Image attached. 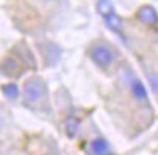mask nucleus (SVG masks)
<instances>
[{
	"instance_id": "nucleus-1",
	"label": "nucleus",
	"mask_w": 158,
	"mask_h": 155,
	"mask_svg": "<svg viewBox=\"0 0 158 155\" xmlns=\"http://www.w3.org/2000/svg\"><path fill=\"white\" fill-rule=\"evenodd\" d=\"M90 58L102 68H107L113 61V54L109 45H106L105 42H96L90 47L89 51Z\"/></svg>"
},
{
	"instance_id": "nucleus-2",
	"label": "nucleus",
	"mask_w": 158,
	"mask_h": 155,
	"mask_svg": "<svg viewBox=\"0 0 158 155\" xmlns=\"http://www.w3.org/2000/svg\"><path fill=\"white\" fill-rule=\"evenodd\" d=\"M45 93H47V87H45V83L42 81V78L32 77L25 81L23 84L25 100L32 103L38 102L39 99H42V96H45Z\"/></svg>"
},
{
	"instance_id": "nucleus-3",
	"label": "nucleus",
	"mask_w": 158,
	"mask_h": 155,
	"mask_svg": "<svg viewBox=\"0 0 158 155\" xmlns=\"http://www.w3.org/2000/svg\"><path fill=\"white\" fill-rule=\"evenodd\" d=\"M41 51L44 54V58H45V63L47 65H55V64L60 61L61 58V48L58 47L57 44H52V42H48L41 47Z\"/></svg>"
},
{
	"instance_id": "nucleus-4",
	"label": "nucleus",
	"mask_w": 158,
	"mask_h": 155,
	"mask_svg": "<svg viewBox=\"0 0 158 155\" xmlns=\"http://www.w3.org/2000/svg\"><path fill=\"white\" fill-rule=\"evenodd\" d=\"M89 155H112V149H110V144L105 138H96L89 144V149H87Z\"/></svg>"
},
{
	"instance_id": "nucleus-5",
	"label": "nucleus",
	"mask_w": 158,
	"mask_h": 155,
	"mask_svg": "<svg viewBox=\"0 0 158 155\" xmlns=\"http://www.w3.org/2000/svg\"><path fill=\"white\" fill-rule=\"evenodd\" d=\"M0 73L7 75V77H15L20 73V65L18 59L13 57H6L2 63H0Z\"/></svg>"
},
{
	"instance_id": "nucleus-6",
	"label": "nucleus",
	"mask_w": 158,
	"mask_h": 155,
	"mask_svg": "<svg viewBox=\"0 0 158 155\" xmlns=\"http://www.w3.org/2000/svg\"><path fill=\"white\" fill-rule=\"evenodd\" d=\"M136 16H138V19L141 20L142 23H147V25L158 23V13L152 6H142V7L138 10Z\"/></svg>"
},
{
	"instance_id": "nucleus-7",
	"label": "nucleus",
	"mask_w": 158,
	"mask_h": 155,
	"mask_svg": "<svg viewBox=\"0 0 158 155\" xmlns=\"http://www.w3.org/2000/svg\"><path fill=\"white\" fill-rule=\"evenodd\" d=\"M15 49L19 52V57H20V59H22V63H23L25 65H28V67H31V68L36 67V63H35L34 55H32V52L29 51V48L23 44V42L18 44L16 47H15Z\"/></svg>"
},
{
	"instance_id": "nucleus-8",
	"label": "nucleus",
	"mask_w": 158,
	"mask_h": 155,
	"mask_svg": "<svg viewBox=\"0 0 158 155\" xmlns=\"http://www.w3.org/2000/svg\"><path fill=\"white\" fill-rule=\"evenodd\" d=\"M131 88H132V93L134 96L138 99V100H144L147 97V88L142 84V81H139L138 78L132 77L131 78Z\"/></svg>"
},
{
	"instance_id": "nucleus-9",
	"label": "nucleus",
	"mask_w": 158,
	"mask_h": 155,
	"mask_svg": "<svg viewBox=\"0 0 158 155\" xmlns=\"http://www.w3.org/2000/svg\"><path fill=\"white\" fill-rule=\"evenodd\" d=\"M78 126H80V120L74 116H68L64 122V128H65V132L70 138H74L78 131Z\"/></svg>"
},
{
	"instance_id": "nucleus-10",
	"label": "nucleus",
	"mask_w": 158,
	"mask_h": 155,
	"mask_svg": "<svg viewBox=\"0 0 158 155\" xmlns=\"http://www.w3.org/2000/svg\"><path fill=\"white\" fill-rule=\"evenodd\" d=\"M105 20H106V25H107L112 31H115V32H120V31H122V25H123L122 23V19L116 15L115 12L110 13L109 16H106Z\"/></svg>"
},
{
	"instance_id": "nucleus-11",
	"label": "nucleus",
	"mask_w": 158,
	"mask_h": 155,
	"mask_svg": "<svg viewBox=\"0 0 158 155\" xmlns=\"http://www.w3.org/2000/svg\"><path fill=\"white\" fill-rule=\"evenodd\" d=\"M2 93L5 94V97H7L10 100H15L16 97L19 96V87L15 83H7V84L2 86Z\"/></svg>"
},
{
	"instance_id": "nucleus-12",
	"label": "nucleus",
	"mask_w": 158,
	"mask_h": 155,
	"mask_svg": "<svg viewBox=\"0 0 158 155\" xmlns=\"http://www.w3.org/2000/svg\"><path fill=\"white\" fill-rule=\"evenodd\" d=\"M97 10L103 18L109 16L110 13H113V5L109 3V2H99L97 3Z\"/></svg>"
}]
</instances>
